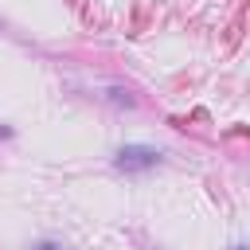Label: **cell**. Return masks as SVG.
<instances>
[{"mask_svg":"<svg viewBox=\"0 0 250 250\" xmlns=\"http://www.w3.org/2000/svg\"><path fill=\"white\" fill-rule=\"evenodd\" d=\"M156 164H160V148H148V145H125L113 156V168L117 172H148Z\"/></svg>","mask_w":250,"mask_h":250,"instance_id":"obj_1","label":"cell"},{"mask_svg":"<svg viewBox=\"0 0 250 250\" xmlns=\"http://www.w3.org/2000/svg\"><path fill=\"white\" fill-rule=\"evenodd\" d=\"M31 250H59L55 242H39V246H31Z\"/></svg>","mask_w":250,"mask_h":250,"instance_id":"obj_2","label":"cell"},{"mask_svg":"<svg viewBox=\"0 0 250 250\" xmlns=\"http://www.w3.org/2000/svg\"><path fill=\"white\" fill-rule=\"evenodd\" d=\"M0 137H12V129H4V125H0Z\"/></svg>","mask_w":250,"mask_h":250,"instance_id":"obj_3","label":"cell"},{"mask_svg":"<svg viewBox=\"0 0 250 250\" xmlns=\"http://www.w3.org/2000/svg\"><path fill=\"white\" fill-rule=\"evenodd\" d=\"M230 250H250V246H230Z\"/></svg>","mask_w":250,"mask_h":250,"instance_id":"obj_4","label":"cell"}]
</instances>
